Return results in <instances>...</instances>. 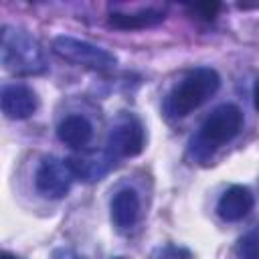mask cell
<instances>
[{
  "instance_id": "obj_1",
  "label": "cell",
  "mask_w": 259,
  "mask_h": 259,
  "mask_svg": "<svg viewBox=\"0 0 259 259\" xmlns=\"http://www.w3.org/2000/svg\"><path fill=\"white\" fill-rule=\"evenodd\" d=\"M0 55L4 69L18 77L42 75L49 69L45 51L38 40L30 32L16 26H2Z\"/></svg>"
},
{
  "instance_id": "obj_2",
  "label": "cell",
  "mask_w": 259,
  "mask_h": 259,
  "mask_svg": "<svg viewBox=\"0 0 259 259\" xmlns=\"http://www.w3.org/2000/svg\"><path fill=\"white\" fill-rule=\"evenodd\" d=\"M221 87V77L210 67H198L182 77L164 99V111L170 117H186L210 99Z\"/></svg>"
},
{
  "instance_id": "obj_3",
  "label": "cell",
  "mask_w": 259,
  "mask_h": 259,
  "mask_svg": "<svg viewBox=\"0 0 259 259\" xmlns=\"http://www.w3.org/2000/svg\"><path fill=\"white\" fill-rule=\"evenodd\" d=\"M53 53L73 65L87 67L93 71H109L117 65V57L107 49L93 45L83 38H75L69 34H59L53 38Z\"/></svg>"
},
{
  "instance_id": "obj_4",
  "label": "cell",
  "mask_w": 259,
  "mask_h": 259,
  "mask_svg": "<svg viewBox=\"0 0 259 259\" xmlns=\"http://www.w3.org/2000/svg\"><path fill=\"white\" fill-rule=\"evenodd\" d=\"M243 127V111L233 103H223L214 107L200 125V142L208 148L223 146L231 142Z\"/></svg>"
},
{
  "instance_id": "obj_5",
  "label": "cell",
  "mask_w": 259,
  "mask_h": 259,
  "mask_svg": "<svg viewBox=\"0 0 259 259\" xmlns=\"http://www.w3.org/2000/svg\"><path fill=\"white\" fill-rule=\"evenodd\" d=\"M75 172L69 164V160L65 158H57V156H45L36 168L34 174V186L36 190L51 200H59L63 196L69 194L71 184H73Z\"/></svg>"
},
{
  "instance_id": "obj_6",
  "label": "cell",
  "mask_w": 259,
  "mask_h": 259,
  "mask_svg": "<svg viewBox=\"0 0 259 259\" xmlns=\"http://www.w3.org/2000/svg\"><path fill=\"white\" fill-rule=\"evenodd\" d=\"M146 134L144 125L136 117H125L119 123L111 127L105 142V152L117 160V158H134L144 150Z\"/></svg>"
},
{
  "instance_id": "obj_7",
  "label": "cell",
  "mask_w": 259,
  "mask_h": 259,
  "mask_svg": "<svg viewBox=\"0 0 259 259\" xmlns=\"http://www.w3.org/2000/svg\"><path fill=\"white\" fill-rule=\"evenodd\" d=\"M0 107H2L4 117H8V119H26L36 111L38 97L28 85L10 83V85L2 87Z\"/></svg>"
},
{
  "instance_id": "obj_8",
  "label": "cell",
  "mask_w": 259,
  "mask_h": 259,
  "mask_svg": "<svg viewBox=\"0 0 259 259\" xmlns=\"http://www.w3.org/2000/svg\"><path fill=\"white\" fill-rule=\"evenodd\" d=\"M253 204H255L253 192L247 186L235 184L221 194L217 202V214L225 223H237V221H243L253 210Z\"/></svg>"
},
{
  "instance_id": "obj_9",
  "label": "cell",
  "mask_w": 259,
  "mask_h": 259,
  "mask_svg": "<svg viewBox=\"0 0 259 259\" xmlns=\"http://www.w3.org/2000/svg\"><path fill=\"white\" fill-rule=\"evenodd\" d=\"M73 172H75V178L77 180H83V182H97L101 180L109 170L111 166L115 164V160L107 154V152H83L79 156H71L67 158Z\"/></svg>"
},
{
  "instance_id": "obj_10",
  "label": "cell",
  "mask_w": 259,
  "mask_h": 259,
  "mask_svg": "<svg viewBox=\"0 0 259 259\" xmlns=\"http://www.w3.org/2000/svg\"><path fill=\"white\" fill-rule=\"evenodd\" d=\"M111 223L117 231H130L140 219V196L134 188H121L115 192L109 204Z\"/></svg>"
},
{
  "instance_id": "obj_11",
  "label": "cell",
  "mask_w": 259,
  "mask_h": 259,
  "mask_svg": "<svg viewBox=\"0 0 259 259\" xmlns=\"http://www.w3.org/2000/svg\"><path fill=\"white\" fill-rule=\"evenodd\" d=\"M57 136L69 148L81 150V148H85L91 142V138H93V125H91V121L85 115L71 113V115H67V117H63L59 121Z\"/></svg>"
},
{
  "instance_id": "obj_12",
  "label": "cell",
  "mask_w": 259,
  "mask_h": 259,
  "mask_svg": "<svg viewBox=\"0 0 259 259\" xmlns=\"http://www.w3.org/2000/svg\"><path fill=\"white\" fill-rule=\"evenodd\" d=\"M164 20V12L156 10V8H144L138 12H113L109 14V26L119 28V30H142V28H150L156 26Z\"/></svg>"
},
{
  "instance_id": "obj_13",
  "label": "cell",
  "mask_w": 259,
  "mask_h": 259,
  "mask_svg": "<svg viewBox=\"0 0 259 259\" xmlns=\"http://www.w3.org/2000/svg\"><path fill=\"white\" fill-rule=\"evenodd\" d=\"M235 253L239 259H259V225L251 227L247 233L239 237Z\"/></svg>"
},
{
  "instance_id": "obj_14",
  "label": "cell",
  "mask_w": 259,
  "mask_h": 259,
  "mask_svg": "<svg viewBox=\"0 0 259 259\" xmlns=\"http://www.w3.org/2000/svg\"><path fill=\"white\" fill-rule=\"evenodd\" d=\"M160 259H192V253L178 245H166L160 253Z\"/></svg>"
},
{
  "instance_id": "obj_15",
  "label": "cell",
  "mask_w": 259,
  "mask_h": 259,
  "mask_svg": "<svg viewBox=\"0 0 259 259\" xmlns=\"http://www.w3.org/2000/svg\"><path fill=\"white\" fill-rule=\"evenodd\" d=\"M51 259H81L73 249H67V247H59L51 253Z\"/></svg>"
},
{
  "instance_id": "obj_16",
  "label": "cell",
  "mask_w": 259,
  "mask_h": 259,
  "mask_svg": "<svg viewBox=\"0 0 259 259\" xmlns=\"http://www.w3.org/2000/svg\"><path fill=\"white\" fill-rule=\"evenodd\" d=\"M253 105H255V109L259 111V79H257V83H255V87H253Z\"/></svg>"
},
{
  "instance_id": "obj_17",
  "label": "cell",
  "mask_w": 259,
  "mask_h": 259,
  "mask_svg": "<svg viewBox=\"0 0 259 259\" xmlns=\"http://www.w3.org/2000/svg\"><path fill=\"white\" fill-rule=\"evenodd\" d=\"M0 259H20V257H16V255H12V253H8V251H2V257Z\"/></svg>"
},
{
  "instance_id": "obj_18",
  "label": "cell",
  "mask_w": 259,
  "mask_h": 259,
  "mask_svg": "<svg viewBox=\"0 0 259 259\" xmlns=\"http://www.w3.org/2000/svg\"><path fill=\"white\" fill-rule=\"evenodd\" d=\"M113 259H125V257H113Z\"/></svg>"
}]
</instances>
